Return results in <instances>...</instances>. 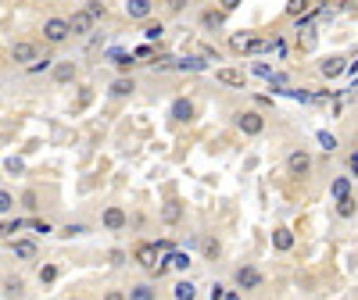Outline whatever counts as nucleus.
Segmentation results:
<instances>
[{
    "mask_svg": "<svg viewBox=\"0 0 358 300\" xmlns=\"http://www.w3.org/2000/svg\"><path fill=\"white\" fill-rule=\"evenodd\" d=\"M126 293H129V300H158V286H155L151 279H140V283H133Z\"/></svg>",
    "mask_w": 358,
    "mask_h": 300,
    "instance_id": "14",
    "label": "nucleus"
},
{
    "mask_svg": "<svg viewBox=\"0 0 358 300\" xmlns=\"http://www.w3.org/2000/svg\"><path fill=\"white\" fill-rule=\"evenodd\" d=\"M219 250H222V247H219V239L208 236V239H204V257H219Z\"/></svg>",
    "mask_w": 358,
    "mask_h": 300,
    "instance_id": "28",
    "label": "nucleus"
},
{
    "mask_svg": "<svg viewBox=\"0 0 358 300\" xmlns=\"http://www.w3.org/2000/svg\"><path fill=\"white\" fill-rule=\"evenodd\" d=\"M69 40H72L69 18H62V15H50V18L43 22V43H47V47H62V43H69Z\"/></svg>",
    "mask_w": 358,
    "mask_h": 300,
    "instance_id": "3",
    "label": "nucleus"
},
{
    "mask_svg": "<svg viewBox=\"0 0 358 300\" xmlns=\"http://www.w3.org/2000/svg\"><path fill=\"white\" fill-rule=\"evenodd\" d=\"M172 118H176V122H190V118H194V104L190 100H176L172 104Z\"/></svg>",
    "mask_w": 358,
    "mask_h": 300,
    "instance_id": "20",
    "label": "nucleus"
},
{
    "mask_svg": "<svg viewBox=\"0 0 358 300\" xmlns=\"http://www.w3.org/2000/svg\"><path fill=\"white\" fill-rule=\"evenodd\" d=\"M355 207H358V200H355V197H344V200H337V215H341V218H351Z\"/></svg>",
    "mask_w": 358,
    "mask_h": 300,
    "instance_id": "23",
    "label": "nucleus"
},
{
    "mask_svg": "<svg viewBox=\"0 0 358 300\" xmlns=\"http://www.w3.org/2000/svg\"><path fill=\"white\" fill-rule=\"evenodd\" d=\"M348 65H344V57L341 54H334V57H322V61H319V72L326 75V79H334V75H341Z\"/></svg>",
    "mask_w": 358,
    "mask_h": 300,
    "instance_id": "15",
    "label": "nucleus"
},
{
    "mask_svg": "<svg viewBox=\"0 0 358 300\" xmlns=\"http://www.w3.org/2000/svg\"><path fill=\"white\" fill-rule=\"evenodd\" d=\"M162 33H165L162 22H147L143 25V40H162Z\"/></svg>",
    "mask_w": 358,
    "mask_h": 300,
    "instance_id": "24",
    "label": "nucleus"
},
{
    "mask_svg": "<svg viewBox=\"0 0 358 300\" xmlns=\"http://www.w3.org/2000/svg\"><path fill=\"white\" fill-rule=\"evenodd\" d=\"M165 261L176 268V272H187V268H190V254H183V250H172Z\"/></svg>",
    "mask_w": 358,
    "mask_h": 300,
    "instance_id": "22",
    "label": "nucleus"
},
{
    "mask_svg": "<svg viewBox=\"0 0 358 300\" xmlns=\"http://www.w3.org/2000/svg\"><path fill=\"white\" fill-rule=\"evenodd\" d=\"M233 283H236V290H262L265 276L258 272L255 264H241V268L233 272Z\"/></svg>",
    "mask_w": 358,
    "mask_h": 300,
    "instance_id": "8",
    "label": "nucleus"
},
{
    "mask_svg": "<svg viewBox=\"0 0 358 300\" xmlns=\"http://www.w3.org/2000/svg\"><path fill=\"white\" fill-rule=\"evenodd\" d=\"M133 89H136V82L122 75V79H115V82H111V97H129Z\"/></svg>",
    "mask_w": 358,
    "mask_h": 300,
    "instance_id": "21",
    "label": "nucleus"
},
{
    "mask_svg": "<svg viewBox=\"0 0 358 300\" xmlns=\"http://www.w3.org/2000/svg\"><path fill=\"white\" fill-rule=\"evenodd\" d=\"M108 261L111 264H126V250H108Z\"/></svg>",
    "mask_w": 358,
    "mask_h": 300,
    "instance_id": "36",
    "label": "nucleus"
},
{
    "mask_svg": "<svg viewBox=\"0 0 358 300\" xmlns=\"http://www.w3.org/2000/svg\"><path fill=\"white\" fill-rule=\"evenodd\" d=\"M15 229H22V222H4V236H11Z\"/></svg>",
    "mask_w": 358,
    "mask_h": 300,
    "instance_id": "40",
    "label": "nucleus"
},
{
    "mask_svg": "<svg viewBox=\"0 0 358 300\" xmlns=\"http://www.w3.org/2000/svg\"><path fill=\"white\" fill-rule=\"evenodd\" d=\"M162 250H158V243H136V250H133V261L143 268V272H158V264H162V257H158Z\"/></svg>",
    "mask_w": 358,
    "mask_h": 300,
    "instance_id": "5",
    "label": "nucleus"
},
{
    "mask_svg": "<svg viewBox=\"0 0 358 300\" xmlns=\"http://www.w3.org/2000/svg\"><path fill=\"white\" fill-rule=\"evenodd\" d=\"M283 168H287L290 179H308L312 168H315V161H312V154H308L305 147H294L290 154H287V161H283Z\"/></svg>",
    "mask_w": 358,
    "mask_h": 300,
    "instance_id": "2",
    "label": "nucleus"
},
{
    "mask_svg": "<svg viewBox=\"0 0 358 300\" xmlns=\"http://www.w3.org/2000/svg\"><path fill=\"white\" fill-rule=\"evenodd\" d=\"M229 50L233 54H258V50H268V43L258 33H233L229 36Z\"/></svg>",
    "mask_w": 358,
    "mask_h": 300,
    "instance_id": "4",
    "label": "nucleus"
},
{
    "mask_svg": "<svg viewBox=\"0 0 358 300\" xmlns=\"http://www.w3.org/2000/svg\"><path fill=\"white\" fill-rule=\"evenodd\" d=\"M222 15H226V11H204L201 22H204L208 29H219V25H222Z\"/></svg>",
    "mask_w": 358,
    "mask_h": 300,
    "instance_id": "25",
    "label": "nucleus"
},
{
    "mask_svg": "<svg viewBox=\"0 0 358 300\" xmlns=\"http://www.w3.org/2000/svg\"><path fill=\"white\" fill-rule=\"evenodd\" d=\"M101 225H104L108 232H122V229L129 225L126 207H122V204H108V207H104V215H101Z\"/></svg>",
    "mask_w": 358,
    "mask_h": 300,
    "instance_id": "7",
    "label": "nucleus"
},
{
    "mask_svg": "<svg viewBox=\"0 0 358 300\" xmlns=\"http://www.w3.org/2000/svg\"><path fill=\"white\" fill-rule=\"evenodd\" d=\"M172 300H197V286H194L190 279H179V283L172 286Z\"/></svg>",
    "mask_w": 358,
    "mask_h": 300,
    "instance_id": "17",
    "label": "nucleus"
},
{
    "mask_svg": "<svg viewBox=\"0 0 358 300\" xmlns=\"http://www.w3.org/2000/svg\"><path fill=\"white\" fill-rule=\"evenodd\" d=\"M86 11L94 15V18H104V15H108V8L101 4V0H90V4H86Z\"/></svg>",
    "mask_w": 358,
    "mask_h": 300,
    "instance_id": "29",
    "label": "nucleus"
},
{
    "mask_svg": "<svg viewBox=\"0 0 358 300\" xmlns=\"http://www.w3.org/2000/svg\"><path fill=\"white\" fill-rule=\"evenodd\" d=\"M8 172H22V161H15V158H8V165H4Z\"/></svg>",
    "mask_w": 358,
    "mask_h": 300,
    "instance_id": "39",
    "label": "nucleus"
},
{
    "mask_svg": "<svg viewBox=\"0 0 358 300\" xmlns=\"http://www.w3.org/2000/svg\"><path fill=\"white\" fill-rule=\"evenodd\" d=\"M334 193H337L341 200H344V197H351V193H348V183H344V179H337V186H334Z\"/></svg>",
    "mask_w": 358,
    "mask_h": 300,
    "instance_id": "37",
    "label": "nucleus"
},
{
    "mask_svg": "<svg viewBox=\"0 0 358 300\" xmlns=\"http://www.w3.org/2000/svg\"><path fill=\"white\" fill-rule=\"evenodd\" d=\"M115 65H118V68H122V72H126V68H133L136 61H133V57H126V54H118V57H115Z\"/></svg>",
    "mask_w": 358,
    "mask_h": 300,
    "instance_id": "35",
    "label": "nucleus"
},
{
    "mask_svg": "<svg viewBox=\"0 0 358 300\" xmlns=\"http://www.w3.org/2000/svg\"><path fill=\"white\" fill-rule=\"evenodd\" d=\"M29 229H33L36 236H47V232H50V222H40V218H33V222H29Z\"/></svg>",
    "mask_w": 358,
    "mask_h": 300,
    "instance_id": "33",
    "label": "nucleus"
},
{
    "mask_svg": "<svg viewBox=\"0 0 358 300\" xmlns=\"http://www.w3.org/2000/svg\"><path fill=\"white\" fill-rule=\"evenodd\" d=\"M319 140H322V147H326V150H334V147H337V140H334V136H330V133H322V136H319Z\"/></svg>",
    "mask_w": 358,
    "mask_h": 300,
    "instance_id": "38",
    "label": "nucleus"
},
{
    "mask_svg": "<svg viewBox=\"0 0 358 300\" xmlns=\"http://www.w3.org/2000/svg\"><path fill=\"white\" fill-rule=\"evenodd\" d=\"M215 79H219L222 86H233V89H244V86H248L244 68H215Z\"/></svg>",
    "mask_w": 358,
    "mask_h": 300,
    "instance_id": "13",
    "label": "nucleus"
},
{
    "mask_svg": "<svg viewBox=\"0 0 358 300\" xmlns=\"http://www.w3.org/2000/svg\"><path fill=\"white\" fill-rule=\"evenodd\" d=\"M101 300H129V293H126V290H108Z\"/></svg>",
    "mask_w": 358,
    "mask_h": 300,
    "instance_id": "34",
    "label": "nucleus"
},
{
    "mask_svg": "<svg viewBox=\"0 0 358 300\" xmlns=\"http://www.w3.org/2000/svg\"><path fill=\"white\" fill-rule=\"evenodd\" d=\"M273 247H276V250H290V247H294V232H290L287 225H280V229L273 232Z\"/></svg>",
    "mask_w": 358,
    "mask_h": 300,
    "instance_id": "19",
    "label": "nucleus"
},
{
    "mask_svg": "<svg viewBox=\"0 0 358 300\" xmlns=\"http://www.w3.org/2000/svg\"><path fill=\"white\" fill-rule=\"evenodd\" d=\"M94 22H97V18L90 15L86 8H83V11H72V15H69V29H72V36H90V33H94Z\"/></svg>",
    "mask_w": 358,
    "mask_h": 300,
    "instance_id": "11",
    "label": "nucleus"
},
{
    "mask_svg": "<svg viewBox=\"0 0 358 300\" xmlns=\"http://www.w3.org/2000/svg\"><path fill=\"white\" fill-rule=\"evenodd\" d=\"M305 11H308L305 0H290V4H287V15H305Z\"/></svg>",
    "mask_w": 358,
    "mask_h": 300,
    "instance_id": "32",
    "label": "nucleus"
},
{
    "mask_svg": "<svg viewBox=\"0 0 358 300\" xmlns=\"http://www.w3.org/2000/svg\"><path fill=\"white\" fill-rule=\"evenodd\" d=\"M8 254H11L15 261H36V257H40V247H36V239H11Z\"/></svg>",
    "mask_w": 358,
    "mask_h": 300,
    "instance_id": "9",
    "label": "nucleus"
},
{
    "mask_svg": "<svg viewBox=\"0 0 358 300\" xmlns=\"http://www.w3.org/2000/svg\"><path fill=\"white\" fill-rule=\"evenodd\" d=\"M126 15L133 18V22H151L155 18V4H151V0H129V4H126Z\"/></svg>",
    "mask_w": 358,
    "mask_h": 300,
    "instance_id": "12",
    "label": "nucleus"
},
{
    "mask_svg": "<svg viewBox=\"0 0 358 300\" xmlns=\"http://www.w3.org/2000/svg\"><path fill=\"white\" fill-rule=\"evenodd\" d=\"M54 279H57V268L54 264H43L40 268V283H54Z\"/></svg>",
    "mask_w": 358,
    "mask_h": 300,
    "instance_id": "30",
    "label": "nucleus"
},
{
    "mask_svg": "<svg viewBox=\"0 0 358 300\" xmlns=\"http://www.w3.org/2000/svg\"><path fill=\"white\" fill-rule=\"evenodd\" d=\"M8 57H11L15 65H22V68L29 72V68H33L36 61H43L47 54H43V47H40L36 40H15V43L8 47Z\"/></svg>",
    "mask_w": 358,
    "mask_h": 300,
    "instance_id": "1",
    "label": "nucleus"
},
{
    "mask_svg": "<svg viewBox=\"0 0 358 300\" xmlns=\"http://www.w3.org/2000/svg\"><path fill=\"white\" fill-rule=\"evenodd\" d=\"M22 207H25V211H36V207H40L36 204V190H25L22 193Z\"/></svg>",
    "mask_w": 358,
    "mask_h": 300,
    "instance_id": "27",
    "label": "nucleus"
},
{
    "mask_svg": "<svg viewBox=\"0 0 358 300\" xmlns=\"http://www.w3.org/2000/svg\"><path fill=\"white\" fill-rule=\"evenodd\" d=\"M183 215H187V204H183V200H165V204L158 207L162 225H179V222H183Z\"/></svg>",
    "mask_w": 358,
    "mask_h": 300,
    "instance_id": "10",
    "label": "nucleus"
},
{
    "mask_svg": "<svg viewBox=\"0 0 358 300\" xmlns=\"http://www.w3.org/2000/svg\"><path fill=\"white\" fill-rule=\"evenodd\" d=\"M22 297H25V279L4 276V300H22Z\"/></svg>",
    "mask_w": 358,
    "mask_h": 300,
    "instance_id": "16",
    "label": "nucleus"
},
{
    "mask_svg": "<svg viewBox=\"0 0 358 300\" xmlns=\"http://www.w3.org/2000/svg\"><path fill=\"white\" fill-rule=\"evenodd\" d=\"M72 79H76V65H72V61H57V65H54V82H57V86H65V82H72Z\"/></svg>",
    "mask_w": 358,
    "mask_h": 300,
    "instance_id": "18",
    "label": "nucleus"
},
{
    "mask_svg": "<svg viewBox=\"0 0 358 300\" xmlns=\"http://www.w3.org/2000/svg\"><path fill=\"white\" fill-rule=\"evenodd\" d=\"M11 207H15V197H11L8 190H0V211H4V215H8V211H11Z\"/></svg>",
    "mask_w": 358,
    "mask_h": 300,
    "instance_id": "31",
    "label": "nucleus"
},
{
    "mask_svg": "<svg viewBox=\"0 0 358 300\" xmlns=\"http://www.w3.org/2000/svg\"><path fill=\"white\" fill-rule=\"evenodd\" d=\"M62 236H65V239H76V236H86V225H83V222H69V225L62 229Z\"/></svg>",
    "mask_w": 358,
    "mask_h": 300,
    "instance_id": "26",
    "label": "nucleus"
},
{
    "mask_svg": "<svg viewBox=\"0 0 358 300\" xmlns=\"http://www.w3.org/2000/svg\"><path fill=\"white\" fill-rule=\"evenodd\" d=\"M236 129L244 136H262L265 133V114L262 111H236Z\"/></svg>",
    "mask_w": 358,
    "mask_h": 300,
    "instance_id": "6",
    "label": "nucleus"
}]
</instances>
